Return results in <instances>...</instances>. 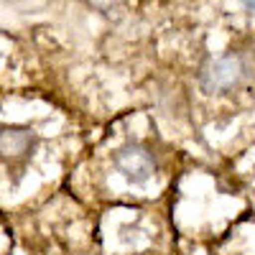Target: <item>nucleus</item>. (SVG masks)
<instances>
[{"instance_id":"20e7f679","label":"nucleus","mask_w":255,"mask_h":255,"mask_svg":"<svg viewBox=\"0 0 255 255\" xmlns=\"http://www.w3.org/2000/svg\"><path fill=\"white\" fill-rule=\"evenodd\" d=\"M240 3L245 5V10H250V13H255V0H240Z\"/></svg>"},{"instance_id":"f03ea898","label":"nucleus","mask_w":255,"mask_h":255,"mask_svg":"<svg viewBox=\"0 0 255 255\" xmlns=\"http://www.w3.org/2000/svg\"><path fill=\"white\" fill-rule=\"evenodd\" d=\"M115 168L133 184H145L156 171V158L140 143H125L115 151Z\"/></svg>"},{"instance_id":"7ed1b4c3","label":"nucleus","mask_w":255,"mask_h":255,"mask_svg":"<svg viewBox=\"0 0 255 255\" xmlns=\"http://www.w3.org/2000/svg\"><path fill=\"white\" fill-rule=\"evenodd\" d=\"M33 143H36V135L28 128H3L0 130V156L20 158L31 151Z\"/></svg>"},{"instance_id":"f257e3e1","label":"nucleus","mask_w":255,"mask_h":255,"mask_svg":"<svg viewBox=\"0 0 255 255\" xmlns=\"http://www.w3.org/2000/svg\"><path fill=\"white\" fill-rule=\"evenodd\" d=\"M253 77V64L245 54L230 51L225 56L212 59L199 74V87L207 95H225L232 90H240Z\"/></svg>"}]
</instances>
